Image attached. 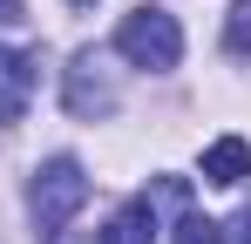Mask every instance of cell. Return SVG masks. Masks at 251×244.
<instances>
[{"label": "cell", "mask_w": 251, "mask_h": 244, "mask_svg": "<svg viewBox=\"0 0 251 244\" xmlns=\"http://www.w3.org/2000/svg\"><path fill=\"white\" fill-rule=\"evenodd\" d=\"M88 203V170L75 156H48L34 170V183H27V210H34V224H41V238H61V224L75 217Z\"/></svg>", "instance_id": "cell-1"}, {"label": "cell", "mask_w": 251, "mask_h": 244, "mask_svg": "<svg viewBox=\"0 0 251 244\" xmlns=\"http://www.w3.org/2000/svg\"><path fill=\"white\" fill-rule=\"evenodd\" d=\"M116 48H123L136 68L163 75V68H176V61H183V27L170 21L163 7H136L123 27H116Z\"/></svg>", "instance_id": "cell-2"}, {"label": "cell", "mask_w": 251, "mask_h": 244, "mask_svg": "<svg viewBox=\"0 0 251 244\" xmlns=\"http://www.w3.org/2000/svg\"><path fill=\"white\" fill-rule=\"evenodd\" d=\"M95 68H102V61H95V54H75V68H68V109H75V116H109V109H116V88H109V81L95 75Z\"/></svg>", "instance_id": "cell-3"}, {"label": "cell", "mask_w": 251, "mask_h": 244, "mask_svg": "<svg viewBox=\"0 0 251 244\" xmlns=\"http://www.w3.org/2000/svg\"><path fill=\"white\" fill-rule=\"evenodd\" d=\"M27 95H34V54L27 48H0V122L27 116Z\"/></svg>", "instance_id": "cell-4"}, {"label": "cell", "mask_w": 251, "mask_h": 244, "mask_svg": "<svg viewBox=\"0 0 251 244\" xmlns=\"http://www.w3.org/2000/svg\"><path fill=\"white\" fill-rule=\"evenodd\" d=\"M251 176V143L245 136H217L204 149V183H217V190H231V183H245Z\"/></svg>", "instance_id": "cell-5"}, {"label": "cell", "mask_w": 251, "mask_h": 244, "mask_svg": "<svg viewBox=\"0 0 251 244\" xmlns=\"http://www.w3.org/2000/svg\"><path fill=\"white\" fill-rule=\"evenodd\" d=\"M95 244H156V210H150V197H129L123 210L102 224Z\"/></svg>", "instance_id": "cell-6"}, {"label": "cell", "mask_w": 251, "mask_h": 244, "mask_svg": "<svg viewBox=\"0 0 251 244\" xmlns=\"http://www.w3.org/2000/svg\"><path fill=\"white\" fill-rule=\"evenodd\" d=\"M224 48H231V54H251V0H238V7L224 14Z\"/></svg>", "instance_id": "cell-7"}, {"label": "cell", "mask_w": 251, "mask_h": 244, "mask_svg": "<svg viewBox=\"0 0 251 244\" xmlns=\"http://www.w3.org/2000/svg\"><path fill=\"white\" fill-rule=\"evenodd\" d=\"M176 244H224V231H217L210 217H197V210H190V217L176 224Z\"/></svg>", "instance_id": "cell-8"}, {"label": "cell", "mask_w": 251, "mask_h": 244, "mask_svg": "<svg viewBox=\"0 0 251 244\" xmlns=\"http://www.w3.org/2000/svg\"><path fill=\"white\" fill-rule=\"evenodd\" d=\"M231 238H238V244H251V203L238 210V224H231Z\"/></svg>", "instance_id": "cell-9"}, {"label": "cell", "mask_w": 251, "mask_h": 244, "mask_svg": "<svg viewBox=\"0 0 251 244\" xmlns=\"http://www.w3.org/2000/svg\"><path fill=\"white\" fill-rule=\"evenodd\" d=\"M0 14H21V0H0Z\"/></svg>", "instance_id": "cell-10"}, {"label": "cell", "mask_w": 251, "mask_h": 244, "mask_svg": "<svg viewBox=\"0 0 251 244\" xmlns=\"http://www.w3.org/2000/svg\"><path fill=\"white\" fill-rule=\"evenodd\" d=\"M68 7H95V0H68Z\"/></svg>", "instance_id": "cell-11"}]
</instances>
